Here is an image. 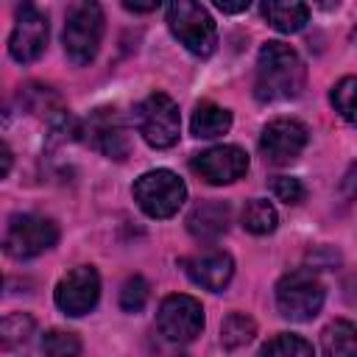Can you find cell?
Returning a JSON list of instances; mask_svg holds the SVG:
<instances>
[{"instance_id": "obj_1", "label": "cell", "mask_w": 357, "mask_h": 357, "mask_svg": "<svg viewBox=\"0 0 357 357\" xmlns=\"http://www.w3.org/2000/svg\"><path fill=\"white\" fill-rule=\"evenodd\" d=\"M307 81L304 61L298 53L284 42H265L257 56V78L254 95L265 103L298 98Z\"/></svg>"}, {"instance_id": "obj_2", "label": "cell", "mask_w": 357, "mask_h": 357, "mask_svg": "<svg viewBox=\"0 0 357 357\" xmlns=\"http://www.w3.org/2000/svg\"><path fill=\"white\" fill-rule=\"evenodd\" d=\"M103 39V11L98 3H75L64 22V53L75 67L89 64L98 56Z\"/></svg>"}, {"instance_id": "obj_3", "label": "cell", "mask_w": 357, "mask_h": 357, "mask_svg": "<svg viewBox=\"0 0 357 357\" xmlns=\"http://www.w3.org/2000/svg\"><path fill=\"white\" fill-rule=\"evenodd\" d=\"M167 25L173 36L195 56H209L218 45V28L209 11L192 0H176L167 6Z\"/></svg>"}, {"instance_id": "obj_4", "label": "cell", "mask_w": 357, "mask_h": 357, "mask_svg": "<svg viewBox=\"0 0 357 357\" xmlns=\"http://www.w3.org/2000/svg\"><path fill=\"white\" fill-rule=\"evenodd\" d=\"M134 120H137V131L151 148H170L178 142L181 134L178 106L165 92H151L134 109Z\"/></svg>"}, {"instance_id": "obj_5", "label": "cell", "mask_w": 357, "mask_h": 357, "mask_svg": "<svg viewBox=\"0 0 357 357\" xmlns=\"http://www.w3.org/2000/svg\"><path fill=\"white\" fill-rule=\"evenodd\" d=\"M134 201L151 218H170L187 198L184 181L173 170H148L134 181Z\"/></svg>"}, {"instance_id": "obj_6", "label": "cell", "mask_w": 357, "mask_h": 357, "mask_svg": "<svg viewBox=\"0 0 357 357\" xmlns=\"http://www.w3.org/2000/svg\"><path fill=\"white\" fill-rule=\"evenodd\" d=\"M324 284L310 271H293L276 284V307L287 321H312L324 307Z\"/></svg>"}, {"instance_id": "obj_7", "label": "cell", "mask_w": 357, "mask_h": 357, "mask_svg": "<svg viewBox=\"0 0 357 357\" xmlns=\"http://www.w3.org/2000/svg\"><path fill=\"white\" fill-rule=\"evenodd\" d=\"M59 240V229L53 220L42 215H14L6 229V254L14 259H31L42 251L53 248Z\"/></svg>"}, {"instance_id": "obj_8", "label": "cell", "mask_w": 357, "mask_h": 357, "mask_svg": "<svg viewBox=\"0 0 357 357\" xmlns=\"http://www.w3.org/2000/svg\"><path fill=\"white\" fill-rule=\"evenodd\" d=\"M156 326L170 343H190L204 329V307L192 296L173 293L159 304Z\"/></svg>"}, {"instance_id": "obj_9", "label": "cell", "mask_w": 357, "mask_h": 357, "mask_svg": "<svg viewBox=\"0 0 357 357\" xmlns=\"http://www.w3.org/2000/svg\"><path fill=\"white\" fill-rule=\"evenodd\" d=\"M84 139L100 151L103 156L109 159H126L128 151H131V137H128V128L123 123V117L117 114V109H95L86 120H84V128H81Z\"/></svg>"}, {"instance_id": "obj_10", "label": "cell", "mask_w": 357, "mask_h": 357, "mask_svg": "<svg viewBox=\"0 0 357 357\" xmlns=\"http://www.w3.org/2000/svg\"><path fill=\"white\" fill-rule=\"evenodd\" d=\"M307 139H310V134H307L304 123L279 117L262 128L259 151H262L265 162H271V165H290L301 156V151L307 148Z\"/></svg>"}, {"instance_id": "obj_11", "label": "cell", "mask_w": 357, "mask_h": 357, "mask_svg": "<svg viewBox=\"0 0 357 357\" xmlns=\"http://www.w3.org/2000/svg\"><path fill=\"white\" fill-rule=\"evenodd\" d=\"M45 45H47V17L31 3L20 6L14 31L8 36L11 59H17L20 64H31L45 53Z\"/></svg>"}, {"instance_id": "obj_12", "label": "cell", "mask_w": 357, "mask_h": 357, "mask_svg": "<svg viewBox=\"0 0 357 357\" xmlns=\"http://www.w3.org/2000/svg\"><path fill=\"white\" fill-rule=\"evenodd\" d=\"M100 298V276L92 265L73 268L59 284H56V307L64 315H86Z\"/></svg>"}, {"instance_id": "obj_13", "label": "cell", "mask_w": 357, "mask_h": 357, "mask_svg": "<svg viewBox=\"0 0 357 357\" xmlns=\"http://www.w3.org/2000/svg\"><path fill=\"white\" fill-rule=\"evenodd\" d=\"M192 170L209 184H231L245 176L248 153L237 145H215L192 156Z\"/></svg>"}, {"instance_id": "obj_14", "label": "cell", "mask_w": 357, "mask_h": 357, "mask_svg": "<svg viewBox=\"0 0 357 357\" xmlns=\"http://www.w3.org/2000/svg\"><path fill=\"white\" fill-rule=\"evenodd\" d=\"M181 268L187 271V276L195 284H201L204 290H212V293H220L234 276V259L220 248H206L192 257H184Z\"/></svg>"}, {"instance_id": "obj_15", "label": "cell", "mask_w": 357, "mask_h": 357, "mask_svg": "<svg viewBox=\"0 0 357 357\" xmlns=\"http://www.w3.org/2000/svg\"><path fill=\"white\" fill-rule=\"evenodd\" d=\"M231 223V209L223 201H206L198 204L190 215H187V229L195 240L201 243H215L220 234H226Z\"/></svg>"}, {"instance_id": "obj_16", "label": "cell", "mask_w": 357, "mask_h": 357, "mask_svg": "<svg viewBox=\"0 0 357 357\" xmlns=\"http://www.w3.org/2000/svg\"><path fill=\"white\" fill-rule=\"evenodd\" d=\"M33 318L25 312L6 315L0 324V343H3V357H31L28 343L33 335Z\"/></svg>"}, {"instance_id": "obj_17", "label": "cell", "mask_w": 357, "mask_h": 357, "mask_svg": "<svg viewBox=\"0 0 357 357\" xmlns=\"http://www.w3.org/2000/svg\"><path fill=\"white\" fill-rule=\"evenodd\" d=\"M262 17L282 33H296L307 25L310 20V8L304 3H296V0H268L262 3Z\"/></svg>"}, {"instance_id": "obj_18", "label": "cell", "mask_w": 357, "mask_h": 357, "mask_svg": "<svg viewBox=\"0 0 357 357\" xmlns=\"http://www.w3.org/2000/svg\"><path fill=\"white\" fill-rule=\"evenodd\" d=\"M190 128L201 139H215V137H220V134H226L231 128V112L223 109V106H218V103L204 100V103L195 106L192 120H190Z\"/></svg>"}, {"instance_id": "obj_19", "label": "cell", "mask_w": 357, "mask_h": 357, "mask_svg": "<svg viewBox=\"0 0 357 357\" xmlns=\"http://www.w3.org/2000/svg\"><path fill=\"white\" fill-rule=\"evenodd\" d=\"M324 357H357V326L351 321H332L321 332Z\"/></svg>"}, {"instance_id": "obj_20", "label": "cell", "mask_w": 357, "mask_h": 357, "mask_svg": "<svg viewBox=\"0 0 357 357\" xmlns=\"http://www.w3.org/2000/svg\"><path fill=\"white\" fill-rule=\"evenodd\" d=\"M254 335H257V324L245 312H231L220 326V343L229 351H234L240 346H248L254 340Z\"/></svg>"}, {"instance_id": "obj_21", "label": "cell", "mask_w": 357, "mask_h": 357, "mask_svg": "<svg viewBox=\"0 0 357 357\" xmlns=\"http://www.w3.org/2000/svg\"><path fill=\"white\" fill-rule=\"evenodd\" d=\"M276 209L262 198H254L243 206V229L251 234H271L276 229Z\"/></svg>"}, {"instance_id": "obj_22", "label": "cell", "mask_w": 357, "mask_h": 357, "mask_svg": "<svg viewBox=\"0 0 357 357\" xmlns=\"http://www.w3.org/2000/svg\"><path fill=\"white\" fill-rule=\"evenodd\" d=\"M329 100H332L335 112H337L346 123L357 126V75H346V78H340V81L332 86Z\"/></svg>"}, {"instance_id": "obj_23", "label": "cell", "mask_w": 357, "mask_h": 357, "mask_svg": "<svg viewBox=\"0 0 357 357\" xmlns=\"http://www.w3.org/2000/svg\"><path fill=\"white\" fill-rule=\"evenodd\" d=\"M42 351H45V357H78L81 354V340H78L75 332L47 329L42 335Z\"/></svg>"}, {"instance_id": "obj_24", "label": "cell", "mask_w": 357, "mask_h": 357, "mask_svg": "<svg viewBox=\"0 0 357 357\" xmlns=\"http://www.w3.org/2000/svg\"><path fill=\"white\" fill-rule=\"evenodd\" d=\"M259 357H312V346L301 335H276L262 346Z\"/></svg>"}, {"instance_id": "obj_25", "label": "cell", "mask_w": 357, "mask_h": 357, "mask_svg": "<svg viewBox=\"0 0 357 357\" xmlns=\"http://www.w3.org/2000/svg\"><path fill=\"white\" fill-rule=\"evenodd\" d=\"M148 290L151 287H148V282L142 276H128L123 290H120V307L126 312H139L145 307V301H148Z\"/></svg>"}, {"instance_id": "obj_26", "label": "cell", "mask_w": 357, "mask_h": 357, "mask_svg": "<svg viewBox=\"0 0 357 357\" xmlns=\"http://www.w3.org/2000/svg\"><path fill=\"white\" fill-rule=\"evenodd\" d=\"M273 195L284 204H301L304 201V184L298 178H290V176H276L273 184H271Z\"/></svg>"}, {"instance_id": "obj_27", "label": "cell", "mask_w": 357, "mask_h": 357, "mask_svg": "<svg viewBox=\"0 0 357 357\" xmlns=\"http://www.w3.org/2000/svg\"><path fill=\"white\" fill-rule=\"evenodd\" d=\"M343 192H346L349 201L357 204V162H354V165L346 170V176H343Z\"/></svg>"}, {"instance_id": "obj_28", "label": "cell", "mask_w": 357, "mask_h": 357, "mask_svg": "<svg viewBox=\"0 0 357 357\" xmlns=\"http://www.w3.org/2000/svg\"><path fill=\"white\" fill-rule=\"evenodd\" d=\"M251 3L248 0H237V3H229V0H215V8H220L223 14H237V11H245Z\"/></svg>"}, {"instance_id": "obj_29", "label": "cell", "mask_w": 357, "mask_h": 357, "mask_svg": "<svg viewBox=\"0 0 357 357\" xmlns=\"http://www.w3.org/2000/svg\"><path fill=\"white\" fill-rule=\"evenodd\" d=\"M123 6L128 11H153V8H159V3H145V6L142 3H123Z\"/></svg>"}, {"instance_id": "obj_30", "label": "cell", "mask_w": 357, "mask_h": 357, "mask_svg": "<svg viewBox=\"0 0 357 357\" xmlns=\"http://www.w3.org/2000/svg\"><path fill=\"white\" fill-rule=\"evenodd\" d=\"M8 170H11V151L8 145H3V176H8Z\"/></svg>"}, {"instance_id": "obj_31", "label": "cell", "mask_w": 357, "mask_h": 357, "mask_svg": "<svg viewBox=\"0 0 357 357\" xmlns=\"http://www.w3.org/2000/svg\"><path fill=\"white\" fill-rule=\"evenodd\" d=\"M354 36H357V31H354Z\"/></svg>"}]
</instances>
